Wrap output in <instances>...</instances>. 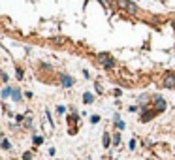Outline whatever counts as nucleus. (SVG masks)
I'll return each mask as SVG.
<instances>
[{"instance_id": "obj_14", "label": "nucleus", "mask_w": 175, "mask_h": 160, "mask_svg": "<svg viewBox=\"0 0 175 160\" xmlns=\"http://www.w3.org/2000/svg\"><path fill=\"white\" fill-rule=\"evenodd\" d=\"M90 122H92V125H96V122H100V117H98V115H92V117H90Z\"/></svg>"}, {"instance_id": "obj_2", "label": "nucleus", "mask_w": 175, "mask_h": 160, "mask_svg": "<svg viewBox=\"0 0 175 160\" xmlns=\"http://www.w3.org/2000/svg\"><path fill=\"white\" fill-rule=\"evenodd\" d=\"M154 104H156V111H164L166 109V102H164V98L162 96H154Z\"/></svg>"}, {"instance_id": "obj_3", "label": "nucleus", "mask_w": 175, "mask_h": 160, "mask_svg": "<svg viewBox=\"0 0 175 160\" xmlns=\"http://www.w3.org/2000/svg\"><path fill=\"white\" fill-rule=\"evenodd\" d=\"M164 87H166V89H175V75H166Z\"/></svg>"}, {"instance_id": "obj_6", "label": "nucleus", "mask_w": 175, "mask_h": 160, "mask_svg": "<svg viewBox=\"0 0 175 160\" xmlns=\"http://www.w3.org/2000/svg\"><path fill=\"white\" fill-rule=\"evenodd\" d=\"M117 6L121 8V10H128V6H130V0H117Z\"/></svg>"}, {"instance_id": "obj_21", "label": "nucleus", "mask_w": 175, "mask_h": 160, "mask_svg": "<svg viewBox=\"0 0 175 160\" xmlns=\"http://www.w3.org/2000/svg\"><path fill=\"white\" fill-rule=\"evenodd\" d=\"M2 81H4V83H8V74H4V72H2Z\"/></svg>"}, {"instance_id": "obj_18", "label": "nucleus", "mask_w": 175, "mask_h": 160, "mask_svg": "<svg viewBox=\"0 0 175 160\" xmlns=\"http://www.w3.org/2000/svg\"><path fill=\"white\" fill-rule=\"evenodd\" d=\"M23 158H25V160H30V158H32V153H25V154H23Z\"/></svg>"}, {"instance_id": "obj_20", "label": "nucleus", "mask_w": 175, "mask_h": 160, "mask_svg": "<svg viewBox=\"0 0 175 160\" xmlns=\"http://www.w3.org/2000/svg\"><path fill=\"white\" fill-rule=\"evenodd\" d=\"M17 77H19V79L23 77V70H21V68H17Z\"/></svg>"}, {"instance_id": "obj_16", "label": "nucleus", "mask_w": 175, "mask_h": 160, "mask_svg": "<svg viewBox=\"0 0 175 160\" xmlns=\"http://www.w3.org/2000/svg\"><path fill=\"white\" fill-rule=\"evenodd\" d=\"M30 125H32V117H30V115H28V117L25 119V126H30Z\"/></svg>"}, {"instance_id": "obj_12", "label": "nucleus", "mask_w": 175, "mask_h": 160, "mask_svg": "<svg viewBox=\"0 0 175 160\" xmlns=\"http://www.w3.org/2000/svg\"><path fill=\"white\" fill-rule=\"evenodd\" d=\"M53 43H66V38H62V36H57V38H53Z\"/></svg>"}, {"instance_id": "obj_4", "label": "nucleus", "mask_w": 175, "mask_h": 160, "mask_svg": "<svg viewBox=\"0 0 175 160\" xmlns=\"http://www.w3.org/2000/svg\"><path fill=\"white\" fill-rule=\"evenodd\" d=\"M60 83H62V87H72V83H74V79H72L70 75L62 74V75H60Z\"/></svg>"}, {"instance_id": "obj_10", "label": "nucleus", "mask_w": 175, "mask_h": 160, "mask_svg": "<svg viewBox=\"0 0 175 160\" xmlns=\"http://www.w3.org/2000/svg\"><path fill=\"white\" fill-rule=\"evenodd\" d=\"M11 93H13V89H10V87H4L2 96H4V98H8V96H11Z\"/></svg>"}, {"instance_id": "obj_1", "label": "nucleus", "mask_w": 175, "mask_h": 160, "mask_svg": "<svg viewBox=\"0 0 175 160\" xmlns=\"http://www.w3.org/2000/svg\"><path fill=\"white\" fill-rule=\"evenodd\" d=\"M98 58H100L102 66H106V68H113V66H115L113 58H111V57H109L107 53H100V55H98Z\"/></svg>"}, {"instance_id": "obj_7", "label": "nucleus", "mask_w": 175, "mask_h": 160, "mask_svg": "<svg viewBox=\"0 0 175 160\" xmlns=\"http://www.w3.org/2000/svg\"><path fill=\"white\" fill-rule=\"evenodd\" d=\"M83 102H85V104H92L94 102V96L90 93H85V94H83Z\"/></svg>"}, {"instance_id": "obj_17", "label": "nucleus", "mask_w": 175, "mask_h": 160, "mask_svg": "<svg viewBox=\"0 0 175 160\" xmlns=\"http://www.w3.org/2000/svg\"><path fill=\"white\" fill-rule=\"evenodd\" d=\"M42 141H43V139L40 138V136H36V138H34V143H36V145H40V143H42Z\"/></svg>"}, {"instance_id": "obj_13", "label": "nucleus", "mask_w": 175, "mask_h": 160, "mask_svg": "<svg viewBox=\"0 0 175 160\" xmlns=\"http://www.w3.org/2000/svg\"><path fill=\"white\" fill-rule=\"evenodd\" d=\"M121 143V134H115L113 136V145H119Z\"/></svg>"}, {"instance_id": "obj_15", "label": "nucleus", "mask_w": 175, "mask_h": 160, "mask_svg": "<svg viewBox=\"0 0 175 160\" xmlns=\"http://www.w3.org/2000/svg\"><path fill=\"white\" fill-rule=\"evenodd\" d=\"M2 147H4V149H10V147H11V145H10V141H8L6 138L2 139Z\"/></svg>"}, {"instance_id": "obj_19", "label": "nucleus", "mask_w": 175, "mask_h": 160, "mask_svg": "<svg viewBox=\"0 0 175 160\" xmlns=\"http://www.w3.org/2000/svg\"><path fill=\"white\" fill-rule=\"evenodd\" d=\"M57 111H58V113H64L66 107H64V106H58V107H57Z\"/></svg>"}, {"instance_id": "obj_9", "label": "nucleus", "mask_w": 175, "mask_h": 160, "mask_svg": "<svg viewBox=\"0 0 175 160\" xmlns=\"http://www.w3.org/2000/svg\"><path fill=\"white\" fill-rule=\"evenodd\" d=\"M11 98L19 102V100H21V90H19V89H13V93H11Z\"/></svg>"}, {"instance_id": "obj_23", "label": "nucleus", "mask_w": 175, "mask_h": 160, "mask_svg": "<svg viewBox=\"0 0 175 160\" xmlns=\"http://www.w3.org/2000/svg\"><path fill=\"white\" fill-rule=\"evenodd\" d=\"M173 29H175V21H173Z\"/></svg>"}, {"instance_id": "obj_22", "label": "nucleus", "mask_w": 175, "mask_h": 160, "mask_svg": "<svg viewBox=\"0 0 175 160\" xmlns=\"http://www.w3.org/2000/svg\"><path fill=\"white\" fill-rule=\"evenodd\" d=\"M102 4H104V6H109V2H107V0H100Z\"/></svg>"}, {"instance_id": "obj_8", "label": "nucleus", "mask_w": 175, "mask_h": 160, "mask_svg": "<svg viewBox=\"0 0 175 160\" xmlns=\"http://www.w3.org/2000/svg\"><path fill=\"white\" fill-rule=\"evenodd\" d=\"M115 125H117L119 130H122V128H124V122L121 121V117H119V115H115Z\"/></svg>"}, {"instance_id": "obj_5", "label": "nucleus", "mask_w": 175, "mask_h": 160, "mask_svg": "<svg viewBox=\"0 0 175 160\" xmlns=\"http://www.w3.org/2000/svg\"><path fill=\"white\" fill-rule=\"evenodd\" d=\"M126 11H128V13H130V15H136V13H138V11H140V8H138V4H134V2H130V6H128V10H126Z\"/></svg>"}, {"instance_id": "obj_11", "label": "nucleus", "mask_w": 175, "mask_h": 160, "mask_svg": "<svg viewBox=\"0 0 175 160\" xmlns=\"http://www.w3.org/2000/svg\"><path fill=\"white\" fill-rule=\"evenodd\" d=\"M102 141H104V147H109V145H111V138H109V134H104V139H102Z\"/></svg>"}]
</instances>
